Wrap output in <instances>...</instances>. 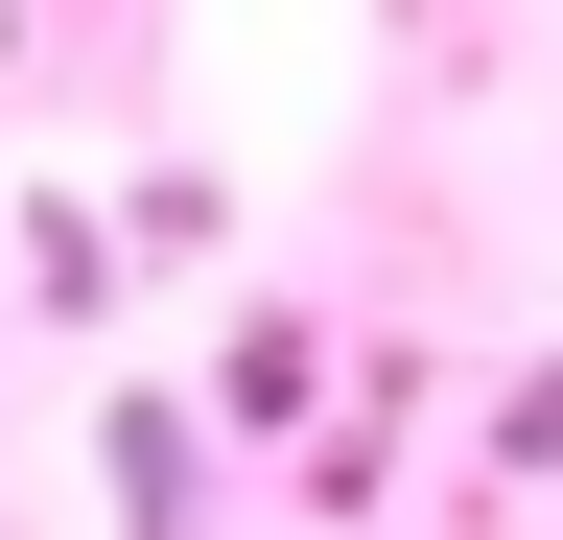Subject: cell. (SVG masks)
I'll return each instance as SVG.
<instances>
[{"mask_svg":"<svg viewBox=\"0 0 563 540\" xmlns=\"http://www.w3.org/2000/svg\"><path fill=\"white\" fill-rule=\"evenodd\" d=\"M118 494H141V540H188V447H165V399H118Z\"/></svg>","mask_w":563,"mask_h":540,"instance_id":"obj_1","label":"cell"},{"mask_svg":"<svg viewBox=\"0 0 563 540\" xmlns=\"http://www.w3.org/2000/svg\"><path fill=\"white\" fill-rule=\"evenodd\" d=\"M517 470H563V376H540V399H517Z\"/></svg>","mask_w":563,"mask_h":540,"instance_id":"obj_2","label":"cell"}]
</instances>
